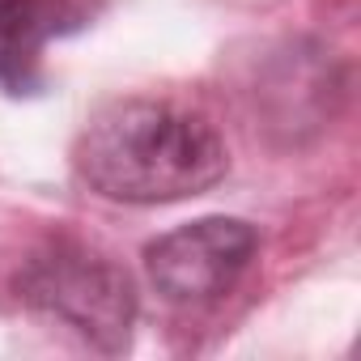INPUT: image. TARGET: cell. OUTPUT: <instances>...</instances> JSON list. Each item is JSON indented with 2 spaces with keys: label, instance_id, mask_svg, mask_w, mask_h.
Returning <instances> with one entry per match:
<instances>
[{
  "label": "cell",
  "instance_id": "1",
  "mask_svg": "<svg viewBox=\"0 0 361 361\" xmlns=\"http://www.w3.org/2000/svg\"><path fill=\"white\" fill-rule=\"evenodd\" d=\"M73 161L81 183L115 204L192 200L230 170L226 140L204 115L157 98H119L94 111Z\"/></svg>",
  "mask_w": 361,
  "mask_h": 361
},
{
  "label": "cell",
  "instance_id": "2",
  "mask_svg": "<svg viewBox=\"0 0 361 361\" xmlns=\"http://www.w3.org/2000/svg\"><path fill=\"white\" fill-rule=\"evenodd\" d=\"M13 289L30 310L73 327L85 344L102 353H123L132 340L136 285L111 255L85 243L73 238L43 243L18 268Z\"/></svg>",
  "mask_w": 361,
  "mask_h": 361
},
{
  "label": "cell",
  "instance_id": "3",
  "mask_svg": "<svg viewBox=\"0 0 361 361\" xmlns=\"http://www.w3.org/2000/svg\"><path fill=\"white\" fill-rule=\"evenodd\" d=\"M259 251V234L243 217H200L145 247L153 289L174 306H209L226 298Z\"/></svg>",
  "mask_w": 361,
  "mask_h": 361
},
{
  "label": "cell",
  "instance_id": "4",
  "mask_svg": "<svg viewBox=\"0 0 361 361\" xmlns=\"http://www.w3.org/2000/svg\"><path fill=\"white\" fill-rule=\"evenodd\" d=\"M94 18L85 0H0V90L43 94V47Z\"/></svg>",
  "mask_w": 361,
  "mask_h": 361
}]
</instances>
